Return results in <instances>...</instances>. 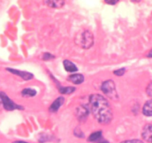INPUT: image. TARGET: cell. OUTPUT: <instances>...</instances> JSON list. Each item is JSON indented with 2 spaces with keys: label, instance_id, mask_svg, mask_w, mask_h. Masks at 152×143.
<instances>
[{
  "label": "cell",
  "instance_id": "ba28073f",
  "mask_svg": "<svg viewBox=\"0 0 152 143\" xmlns=\"http://www.w3.org/2000/svg\"><path fill=\"white\" fill-rule=\"evenodd\" d=\"M68 81L74 84H81L84 81V76L81 74H74L68 77Z\"/></svg>",
  "mask_w": 152,
  "mask_h": 143
},
{
  "label": "cell",
  "instance_id": "7c38bea8",
  "mask_svg": "<svg viewBox=\"0 0 152 143\" xmlns=\"http://www.w3.org/2000/svg\"><path fill=\"white\" fill-rule=\"evenodd\" d=\"M77 115H78L80 120H82V119H85L87 115H88V110L86 107H80L78 108V113H77Z\"/></svg>",
  "mask_w": 152,
  "mask_h": 143
},
{
  "label": "cell",
  "instance_id": "7402d4cb",
  "mask_svg": "<svg viewBox=\"0 0 152 143\" xmlns=\"http://www.w3.org/2000/svg\"><path fill=\"white\" fill-rule=\"evenodd\" d=\"M13 143H28V142H23V141H16V142H14Z\"/></svg>",
  "mask_w": 152,
  "mask_h": 143
},
{
  "label": "cell",
  "instance_id": "3957f363",
  "mask_svg": "<svg viewBox=\"0 0 152 143\" xmlns=\"http://www.w3.org/2000/svg\"><path fill=\"white\" fill-rule=\"evenodd\" d=\"M102 90L107 97L110 98L112 100H117L119 98L115 83L112 80L104 81L102 85Z\"/></svg>",
  "mask_w": 152,
  "mask_h": 143
},
{
  "label": "cell",
  "instance_id": "5b68a950",
  "mask_svg": "<svg viewBox=\"0 0 152 143\" xmlns=\"http://www.w3.org/2000/svg\"><path fill=\"white\" fill-rule=\"evenodd\" d=\"M7 70L9 71L10 72H11V73L14 74V75H18V76H20V78H22L23 79L26 80V81L32 79L34 77V75H32L31 73H30V72H27L20 71V70L14 69H9V68H7Z\"/></svg>",
  "mask_w": 152,
  "mask_h": 143
},
{
  "label": "cell",
  "instance_id": "277c9868",
  "mask_svg": "<svg viewBox=\"0 0 152 143\" xmlns=\"http://www.w3.org/2000/svg\"><path fill=\"white\" fill-rule=\"evenodd\" d=\"M0 98H1V100H2V103L3 104L4 108L6 110H23V107L14 103L5 93L0 92Z\"/></svg>",
  "mask_w": 152,
  "mask_h": 143
},
{
  "label": "cell",
  "instance_id": "52a82bcc",
  "mask_svg": "<svg viewBox=\"0 0 152 143\" xmlns=\"http://www.w3.org/2000/svg\"><path fill=\"white\" fill-rule=\"evenodd\" d=\"M142 136L145 141L151 142L152 140V125H146L142 132Z\"/></svg>",
  "mask_w": 152,
  "mask_h": 143
},
{
  "label": "cell",
  "instance_id": "d4e9b609",
  "mask_svg": "<svg viewBox=\"0 0 152 143\" xmlns=\"http://www.w3.org/2000/svg\"><path fill=\"white\" fill-rule=\"evenodd\" d=\"M151 143H152V140H151Z\"/></svg>",
  "mask_w": 152,
  "mask_h": 143
},
{
  "label": "cell",
  "instance_id": "ffe728a7",
  "mask_svg": "<svg viewBox=\"0 0 152 143\" xmlns=\"http://www.w3.org/2000/svg\"><path fill=\"white\" fill-rule=\"evenodd\" d=\"M107 4H110V5H115L118 2V1H105Z\"/></svg>",
  "mask_w": 152,
  "mask_h": 143
},
{
  "label": "cell",
  "instance_id": "e0dca14e",
  "mask_svg": "<svg viewBox=\"0 0 152 143\" xmlns=\"http://www.w3.org/2000/svg\"><path fill=\"white\" fill-rule=\"evenodd\" d=\"M55 58V57L53 55H51L50 53H44L43 54V59L44 61H49V60H52Z\"/></svg>",
  "mask_w": 152,
  "mask_h": 143
},
{
  "label": "cell",
  "instance_id": "8992f818",
  "mask_svg": "<svg viewBox=\"0 0 152 143\" xmlns=\"http://www.w3.org/2000/svg\"><path fill=\"white\" fill-rule=\"evenodd\" d=\"M64 101H65V99L62 96L55 99V101L51 104L50 107H49V111L51 113H55V112H57L59 110L60 107L64 104Z\"/></svg>",
  "mask_w": 152,
  "mask_h": 143
},
{
  "label": "cell",
  "instance_id": "cb8c5ba5",
  "mask_svg": "<svg viewBox=\"0 0 152 143\" xmlns=\"http://www.w3.org/2000/svg\"><path fill=\"white\" fill-rule=\"evenodd\" d=\"M0 103H2V100H1V98H0Z\"/></svg>",
  "mask_w": 152,
  "mask_h": 143
},
{
  "label": "cell",
  "instance_id": "4fadbf2b",
  "mask_svg": "<svg viewBox=\"0 0 152 143\" xmlns=\"http://www.w3.org/2000/svg\"><path fill=\"white\" fill-rule=\"evenodd\" d=\"M102 133L101 131H96V132L93 133V134L89 136L88 141L91 142H94L99 141V140L101 139V137H102Z\"/></svg>",
  "mask_w": 152,
  "mask_h": 143
},
{
  "label": "cell",
  "instance_id": "603a6c76",
  "mask_svg": "<svg viewBox=\"0 0 152 143\" xmlns=\"http://www.w3.org/2000/svg\"><path fill=\"white\" fill-rule=\"evenodd\" d=\"M99 143H110V142L108 141H107V140H103V141H101Z\"/></svg>",
  "mask_w": 152,
  "mask_h": 143
},
{
  "label": "cell",
  "instance_id": "5bb4252c",
  "mask_svg": "<svg viewBox=\"0 0 152 143\" xmlns=\"http://www.w3.org/2000/svg\"><path fill=\"white\" fill-rule=\"evenodd\" d=\"M21 93H22V96H23V97L28 98V97H33V96H34L35 95L37 94V92L36 90H33V89L26 88V89H24V90L22 91Z\"/></svg>",
  "mask_w": 152,
  "mask_h": 143
},
{
  "label": "cell",
  "instance_id": "9c48e42d",
  "mask_svg": "<svg viewBox=\"0 0 152 143\" xmlns=\"http://www.w3.org/2000/svg\"><path fill=\"white\" fill-rule=\"evenodd\" d=\"M63 63H64V69H65L66 71L68 72H74L78 71L77 66H76L72 61H69V60H64Z\"/></svg>",
  "mask_w": 152,
  "mask_h": 143
},
{
  "label": "cell",
  "instance_id": "7a4b0ae2",
  "mask_svg": "<svg viewBox=\"0 0 152 143\" xmlns=\"http://www.w3.org/2000/svg\"><path fill=\"white\" fill-rule=\"evenodd\" d=\"M75 42L82 49H90L94 43V37L89 30L81 31L76 34Z\"/></svg>",
  "mask_w": 152,
  "mask_h": 143
},
{
  "label": "cell",
  "instance_id": "ac0fdd59",
  "mask_svg": "<svg viewBox=\"0 0 152 143\" xmlns=\"http://www.w3.org/2000/svg\"><path fill=\"white\" fill-rule=\"evenodd\" d=\"M121 143H143L139 139H131V140H126Z\"/></svg>",
  "mask_w": 152,
  "mask_h": 143
},
{
  "label": "cell",
  "instance_id": "9a60e30c",
  "mask_svg": "<svg viewBox=\"0 0 152 143\" xmlns=\"http://www.w3.org/2000/svg\"><path fill=\"white\" fill-rule=\"evenodd\" d=\"M75 87H66L60 89V93L61 94H70V93H72L73 92H75Z\"/></svg>",
  "mask_w": 152,
  "mask_h": 143
},
{
  "label": "cell",
  "instance_id": "2e32d148",
  "mask_svg": "<svg viewBox=\"0 0 152 143\" xmlns=\"http://www.w3.org/2000/svg\"><path fill=\"white\" fill-rule=\"evenodd\" d=\"M125 68H121L119 69L115 70V71L113 72L114 75H116V76H122V75H123L124 74H125Z\"/></svg>",
  "mask_w": 152,
  "mask_h": 143
},
{
  "label": "cell",
  "instance_id": "44dd1931",
  "mask_svg": "<svg viewBox=\"0 0 152 143\" xmlns=\"http://www.w3.org/2000/svg\"><path fill=\"white\" fill-rule=\"evenodd\" d=\"M147 56L148 57V58H152V49L148 52V54L147 55Z\"/></svg>",
  "mask_w": 152,
  "mask_h": 143
},
{
  "label": "cell",
  "instance_id": "8fae6325",
  "mask_svg": "<svg viewBox=\"0 0 152 143\" xmlns=\"http://www.w3.org/2000/svg\"><path fill=\"white\" fill-rule=\"evenodd\" d=\"M142 113L146 116H152V100L147 101L143 106Z\"/></svg>",
  "mask_w": 152,
  "mask_h": 143
},
{
  "label": "cell",
  "instance_id": "30bf717a",
  "mask_svg": "<svg viewBox=\"0 0 152 143\" xmlns=\"http://www.w3.org/2000/svg\"><path fill=\"white\" fill-rule=\"evenodd\" d=\"M45 4L50 8H62L65 5V2L61 1V0H50V1H46Z\"/></svg>",
  "mask_w": 152,
  "mask_h": 143
},
{
  "label": "cell",
  "instance_id": "d6986e66",
  "mask_svg": "<svg viewBox=\"0 0 152 143\" xmlns=\"http://www.w3.org/2000/svg\"><path fill=\"white\" fill-rule=\"evenodd\" d=\"M146 92H147V94L149 96H152V83L149 84V85L148 86Z\"/></svg>",
  "mask_w": 152,
  "mask_h": 143
},
{
  "label": "cell",
  "instance_id": "6da1fadb",
  "mask_svg": "<svg viewBox=\"0 0 152 143\" xmlns=\"http://www.w3.org/2000/svg\"><path fill=\"white\" fill-rule=\"evenodd\" d=\"M90 103L93 116L101 124L107 125L113 119V110L108 101L99 94L92 95Z\"/></svg>",
  "mask_w": 152,
  "mask_h": 143
}]
</instances>
